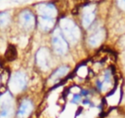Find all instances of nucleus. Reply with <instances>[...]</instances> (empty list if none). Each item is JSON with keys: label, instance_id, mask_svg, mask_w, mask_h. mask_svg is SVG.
Returning a JSON list of instances; mask_svg holds the SVG:
<instances>
[{"label": "nucleus", "instance_id": "f257e3e1", "mask_svg": "<svg viewBox=\"0 0 125 118\" xmlns=\"http://www.w3.org/2000/svg\"><path fill=\"white\" fill-rule=\"evenodd\" d=\"M60 30L64 39L70 43L75 44L80 38V29L77 24L70 19H62L60 21Z\"/></svg>", "mask_w": 125, "mask_h": 118}, {"label": "nucleus", "instance_id": "f03ea898", "mask_svg": "<svg viewBox=\"0 0 125 118\" xmlns=\"http://www.w3.org/2000/svg\"><path fill=\"white\" fill-rule=\"evenodd\" d=\"M26 86L25 74L21 71H17L12 74L9 80V89L13 94H19Z\"/></svg>", "mask_w": 125, "mask_h": 118}, {"label": "nucleus", "instance_id": "7ed1b4c3", "mask_svg": "<svg viewBox=\"0 0 125 118\" xmlns=\"http://www.w3.org/2000/svg\"><path fill=\"white\" fill-rule=\"evenodd\" d=\"M52 44H53V50H54V52L57 55H59V56L64 55L67 52V50H68L67 41L64 39V37L62 34L60 28H57L53 32Z\"/></svg>", "mask_w": 125, "mask_h": 118}, {"label": "nucleus", "instance_id": "20e7f679", "mask_svg": "<svg viewBox=\"0 0 125 118\" xmlns=\"http://www.w3.org/2000/svg\"><path fill=\"white\" fill-rule=\"evenodd\" d=\"M51 55L50 51L46 47L40 48L35 55V61L39 68L42 70H48L51 65Z\"/></svg>", "mask_w": 125, "mask_h": 118}, {"label": "nucleus", "instance_id": "39448f33", "mask_svg": "<svg viewBox=\"0 0 125 118\" xmlns=\"http://www.w3.org/2000/svg\"><path fill=\"white\" fill-rule=\"evenodd\" d=\"M36 13L38 14V17L55 19L58 15V10L54 4L45 2L36 5Z\"/></svg>", "mask_w": 125, "mask_h": 118}, {"label": "nucleus", "instance_id": "423d86ee", "mask_svg": "<svg viewBox=\"0 0 125 118\" xmlns=\"http://www.w3.org/2000/svg\"><path fill=\"white\" fill-rule=\"evenodd\" d=\"M19 22L23 29L31 30L35 25V17L29 10H23L19 16Z\"/></svg>", "mask_w": 125, "mask_h": 118}, {"label": "nucleus", "instance_id": "0eeeda50", "mask_svg": "<svg viewBox=\"0 0 125 118\" xmlns=\"http://www.w3.org/2000/svg\"><path fill=\"white\" fill-rule=\"evenodd\" d=\"M96 18V8L94 5H88L83 8L82 11V24L84 28L90 27Z\"/></svg>", "mask_w": 125, "mask_h": 118}, {"label": "nucleus", "instance_id": "6e6552de", "mask_svg": "<svg viewBox=\"0 0 125 118\" xmlns=\"http://www.w3.org/2000/svg\"><path fill=\"white\" fill-rule=\"evenodd\" d=\"M105 38V30L104 27H100L99 29L95 30L88 38V42L92 47H97L103 43Z\"/></svg>", "mask_w": 125, "mask_h": 118}, {"label": "nucleus", "instance_id": "1a4fd4ad", "mask_svg": "<svg viewBox=\"0 0 125 118\" xmlns=\"http://www.w3.org/2000/svg\"><path fill=\"white\" fill-rule=\"evenodd\" d=\"M112 72L110 70H106L103 79L97 81V88L100 91H107L112 87Z\"/></svg>", "mask_w": 125, "mask_h": 118}, {"label": "nucleus", "instance_id": "9d476101", "mask_svg": "<svg viewBox=\"0 0 125 118\" xmlns=\"http://www.w3.org/2000/svg\"><path fill=\"white\" fill-rule=\"evenodd\" d=\"M32 109H33V104H32L31 100L27 99V98H24L19 106L17 116L19 118H26L27 116H29Z\"/></svg>", "mask_w": 125, "mask_h": 118}, {"label": "nucleus", "instance_id": "9b49d317", "mask_svg": "<svg viewBox=\"0 0 125 118\" xmlns=\"http://www.w3.org/2000/svg\"><path fill=\"white\" fill-rule=\"evenodd\" d=\"M55 25V19L38 17V26L43 32L50 31Z\"/></svg>", "mask_w": 125, "mask_h": 118}, {"label": "nucleus", "instance_id": "f8f14e48", "mask_svg": "<svg viewBox=\"0 0 125 118\" xmlns=\"http://www.w3.org/2000/svg\"><path fill=\"white\" fill-rule=\"evenodd\" d=\"M69 71V67L68 66H61L59 67L57 70L54 71V73L51 75L50 77V81L52 83H56L57 81H59L60 79H62L63 76H65Z\"/></svg>", "mask_w": 125, "mask_h": 118}, {"label": "nucleus", "instance_id": "ddd939ff", "mask_svg": "<svg viewBox=\"0 0 125 118\" xmlns=\"http://www.w3.org/2000/svg\"><path fill=\"white\" fill-rule=\"evenodd\" d=\"M13 104V98L12 96L9 92L5 93L4 95H2L0 97V108H7V107H11Z\"/></svg>", "mask_w": 125, "mask_h": 118}, {"label": "nucleus", "instance_id": "4468645a", "mask_svg": "<svg viewBox=\"0 0 125 118\" xmlns=\"http://www.w3.org/2000/svg\"><path fill=\"white\" fill-rule=\"evenodd\" d=\"M11 20V16L8 12H2L0 13V26L6 27Z\"/></svg>", "mask_w": 125, "mask_h": 118}, {"label": "nucleus", "instance_id": "2eb2a0df", "mask_svg": "<svg viewBox=\"0 0 125 118\" xmlns=\"http://www.w3.org/2000/svg\"><path fill=\"white\" fill-rule=\"evenodd\" d=\"M76 73L79 77H82V78H85L88 76L89 74V68L86 66V65H80L77 70H76Z\"/></svg>", "mask_w": 125, "mask_h": 118}, {"label": "nucleus", "instance_id": "dca6fc26", "mask_svg": "<svg viewBox=\"0 0 125 118\" xmlns=\"http://www.w3.org/2000/svg\"><path fill=\"white\" fill-rule=\"evenodd\" d=\"M13 115V107H7L1 109L0 112V118H11Z\"/></svg>", "mask_w": 125, "mask_h": 118}, {"label": "nucleus", "instance_id": "f3484780", "mask_svg": "<svg viewBox=\"0 0 125 118\" xmlns=\"http://www.w3.org/2000/svg\"><path fill=\"white\" fill-rule=\"evenodd\" d=\"M12 55H14V56L16 57V50L14 49V47H10V48L8 49V51H7V54H6V56H7V58H8L9 59H14V57H13Z\"/></svg>", "mask_w": 125, "mask_h": 118}, {"label": "nucleus", "instance_id": "a211bd4d", "mask_svg": "<svg viewBox=\"0 0 125 118\" xmlns=\"http://www.w3.org/2000/svg\"><path fill=\"white\" fill-rule=\"evenodd\" d=\"M80 98H81V95H80V94H74L71 102H72V103H76V102H78V101L80 100Z\"/></svg>", "mask_w": 125, "mask_h": 118}, {"label": "nucleus", "instance_id": "6ab92c4d", "mask_svg": "<svg viewBox=\"0 0 125 118\" xmlns=\"http://www.w3.org/2000/svg\"><path fill=\"white\" fill-rule=\"evenodd\" d=\"M117 5L121 10L125 11V0H117Z\"/></svg>", "mask_w": 125, "mask_h": 118}]
</instances>
